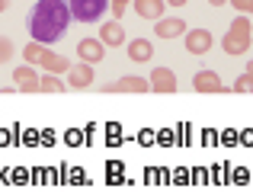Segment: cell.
<instances>
[{
  "label": "cell",
  "mask_w": 253,
  "mask_h": 192,
  "mask_svg": "<svg viewBox=\"0 0 253 192\" xmlns=\"http://www.w3.org/2000/svg\"><path fill=\"white\" fill-rule=\"evenodd\" d=\"M183 42H186V51H189V55H209L211 51V45H215V38H211V32L209 29H189L183 36Z\"/></svg>",
  "instance_id": "5b68a950"
},
{
  "label": "cell",
  "mask_w": 253,
  "mask_h": 192,
  "mask_svg": "<svg viewBox=\"0 0 253 192\" xmlns=\"http://www.w3.org/2000/svg\"><path fill=\"white\" fill-rule=\"evenodd\" d=\"M6 3H10V0H0V13H3V10H6Z\"/></svg>",
  "instance_id": "cb8c5ba5"
},
{
  "label": "cell",
  "mask_w": 253,
  "mask_h": 192,
  "mask_svg": "<svg viewBox=\"0 0 253 192\" xmlns=\"http://www.w3.org/2000/svg\"><path fill=\"white\" fill-rule=\"evenodd\" d=\"M68 90L71 83L61 80V74H48V71L42 74V93H68Z\"/></svg>",
  "instance_id": "2e32d148"
},
{
  "label": "cell",
  "mask_w": 253,
  "mask_h": 192,
  "mask_svg": "<svg viewBox=\"0 0 253 192\" xmlns=\"http://www.w3.org/2000/svg\"><path fill=\"white\" fill-rule=\"evenodd\" d=\"M247 71H253V61H250V64H247Z\"/></svg>",
  "instance_id": "d4e9b609"
},
{
  "label": "cell",
  "mask_w": 253,
  "mask_h": 192,
  "mask_svg": "<svg viewBox=\"0 0 253 192\" xmlns=\"http://www.w3.org/2000/svg\"><path fill=\"white\" fill-rule=\"evenodd\" d=\"M13 83L19 93H42V77L36 74V64H23L13 71Z\"/></svg>",
  "instance_id": "277c9868"
},
{
  "label": "cell",
  "mask_w": 253,
  "mask_h": 192,
  "mask_svg": "<svg viewBox=\"0 0 253 192\" xmlns=\"http://www.w3.org/2000/svg\"><path fill=\"white\" fill-rule=\"evenodd\" d=\"M64 77H68V83H71L74 90H86V87L93 83V64L81 61V64H74V68H71Z\"/></svg>",
  "instance_id": "4fadbf2b"
},
{
  "label": "cell",
  "mask_w": 253,
  "mask_h": 192,
  "mask_svg": "<svg viewBox=\"0 0 253 192\" xmlns=\"http://www.w3.org/2000/svg\"><path fill=\"white\" fill-rule=\"evenodd\" d=\"M209 3H211V6H224V3H228V0H209Z\"/></svg>",
  "instance_id": "603a6c76"
},
{
  "label": "cell",
  "mask_w": 253,
  "mask_h": 192,
  "mask_svg": "<svg viewBox=\"0 0 253 192\" xmlns=\"http://www.w3.org/2000/svg\"><path fill=\"white\" fill-rule=\"evenodd\" d=\"M170 6H186V0H167Z\"/></svg>",
  "instance_id": "7402d4cb"
},
{
  "label": "cell",
  "mask_w": 253,
  "mask_h": 192,
  "mask_svg": "<svg viewBox=\"0 0 253 192\" xmlns=\"http://www.w3.org/2000/svg\"><path fill=\"white\" fill-rule=\"evenodd\" d=\"M250 42H253L250 16H247V13H241V16L231 23L228 36L221 38V48H224V55H228V58H241V55H247V51H250Z\"/></svg>",
  "instance_id": "7a4b0ae2"
},
{
  "label": "cell",
  "mask_w": 253,
  "mask_h": 192,
  "mask_svg": "<svg viewBox=\"0 0 253 192\" xmlns=\"http://www.w3.org/2000/svg\"><path fill=\"white\" fill-rule=\"evenodd\" d=\"M154 32L161 38H176V36H186L189 26H186V19H179V16H164V19L154 23Z\"/></svg>",
  "instance_id": "30bf717a"
},
{
  "label": "cell",
  "mask_w": 253,
  "mask_h": 192,
  "mask_svg": "<svg viewBox=\"0 0 253 192\" xmlns=\"http://www.w3.org/2000/svg\"><path fill=\"white\" fill-rule=\"evenodd\" d=\"M106 48H109V45H106L103 38H81V42H77V58L86 61V64H99L106 58Z\"/></svg>",
  "instance_id": "8992f818"
},
{
  "label": "cell",
  "mask_w": 253,
  "mask_h": 192,
  "mask_svg": "<svg viewBox=\"0 0 253 192\" xmlns=\"http://www.w3.org/2000/svg\"><path fill=\"white\" fill-rule=\"evenodd\" d=\"M45 51H48V45H42V42H36V38H32V42L23 48V58H26V64H42Z\"/></svg>",
  "instance_id": "e0dca14e"
},
{
  "label": "cell",
  "mask_w": 253,
  "mask_h": 192,
  "mask_svg": "<svg viewBox=\"0 0 253 192\" xmlns=\"http://www.w3.org/2000/svg\"><path fill=\"white\" fill-rule=\"evenodd\" d=\"M151 90L154 93H176V74L170 68H154L151 71Z\"/></svg>",
  "instance_id": "9c48e42d"
},
{
  "label": "cell",
  "mask_w": 253,
  "mask_h": 192,
  "mask_svg": "<svg viewBox=\"0 0 253 192\" xmlns=\"http://www.w3.org/2000/svg\"><path fill=\"white\" fill-rule=\"evenodd\" d=\"M231 90L234 93H253V71H247V74H241L234 83H231Z\"/></svg>",
  "instance_id": "ac0fdd59"
},
{
  "label": "cell",
  "mask_w": 253,
  "mask_h": 192,
  "mask_svg": "<svg viewBox=\"0 0 253 192\" xmlns=\"http://www.w3.org/2000/svg\"><path fill=\"white\" fill-rule=\"evenodd\" d=\"M99 38H103L109 48H119V45H125V26L119 23V19H109V23L99 26Z\"/></svg>",
  "instance_id": "7c38bea8"
},
{
  "label": "cell",
  "mask_w": 253,
  "mask_h": 192,
  "mask_svg": "<svg viewBox=\"0 0 253 192\" xmlns=\"http://www.w3.org/2000/svg\"><path fill=\"white\" fill-rule=\"evenodd\" d=\"M13 58V42L6 36H0V64H6Z\"/></svg>",
  "instance_id": "d6986e66"
},
{
  "label": "cell",
  "mask_w": 253,
  "mask_h": 192,
  "mask_svg": "<svg viewBox=\"0 0 253 192\" xmlns=\"http://www.w3.org/2000/svg\"><path fill=\"white\" fill-rule=\"evenodd\" d=\"M106 93H148L151 90V80L148 77H122L116 83H106Z\"/></svg>",
  "instance_id": "52a82bcc"
},
{
  "label": "cell",
  "mask_w": 253,
  "mask_h": 192,
  "mask_svg": "<svg viewBox=\"0 0 253 192\" xmlns=\"http://www.w3.org/2000/svg\"><path fill=\"white\" fill-rule=\"evenodd\" d=\"M192 90L196 93H224V83H221V77L215 74V71H199L196 77H192Z\"/></svg>",
  "instance_id": "ba28073f"
},
{
  "label": "cell",
  "mask_w": 253,
  "mask_h": 192,
  "mask_svg": "<svg viewBox=\"0 0 253 192\" xmlns=\"http://www.w3.org/2000/svg\"><path fill=\"white\" fill-rule=\"evenodd\" d=\"M71 13H74L77 23H99L103 19V13L112 10V0H68Z\"/></svg>",
  "instance_id": "3957f363"
},
{
  "label": "cell",
  "mask_w": 253,
  "mask_h": 192,
  "mask_svg": "<svg viewBox=\"0 0 253 192\" xmlns=\"http://www.w3.org/2000/svg\"><path fill=\"white\" fill-rule=\"evenodd\" d=\"M135 13L141 19H151V23H157V19H164V13H167V0H135Z\"/></svg>",
  "instance_id": "8fae6325"
},
{
  "label": "cell",
  "mask_w": 253,
  "mask_h": 192,
  "mask_svg": "<svg viewBox=\"0 0 253 192\" xmlns=\"http://www.w3.org/2000/svg\"><path fill=\"white\" fill-rule=\"evenodd\" d=\"M128 3H135V0H112V10H109V13H112V16L119 19V16L125 13V6H128Z\"/></svg>",
  "instance_id": "44dd1931"
},
{
  "label": "cell",
  "mask_w": 253,
  "mask_h": 192,
  "mask_svg": "<svg viewBox=\"0 0 253 192\" xmlns=\"http://www.w3.org/2000/svg\"><path fill=\"white\" fill-rule=\"evenodd\" d=\"M71 16L74 13H71L68 0H39L29 13V36L42 45H55L68 32Z\"/></svg>",
  "instance_id": "6da1fadb"
},
{
  "label": "cell",
  "mask_w": 253,
  "mask_h": 192,
  "mask_svg": "<svg viewBox=\"0 0 253 192\" xmlns=\"http://www.w3.org/2000/svg\"><path fill=\"white\" fill-rule=\"evenodd\" d=\"M39 68H45V71H48V74H68V71L71 68H74V64H71L68 61V58H64V55H58V51H45V58H42V64H39Z\"/></svg>",
  "instance_id": "5bb4252c"
},
{
  "label": "cell",
  "mask_w": 253,
  "mask_h": 192,
  "mask_svg": "<svg viewBox=\"0 0 253 192\" xmlns=\"http://www.w3.org/2000/svg\"><path fill=\"white\" fill-rule=\"evenodd\" d=\"M228 3L234 6L237 13H247V16H250V13H253V0H228Z\"/></svg>",
  "instance_id": "ffe728a7"
},
{
  "label": "cell",
  "mask_w": 253,
  "mask_h": 192,
  "mask_svg": "<svg viewBox=\"0 0 253 192\" xmlns=\"http://www.w3.org/2000/svg\"><path fill=\"white\" fill-rule=\"evenodd\" d=\"M128 58L138 61V64L151 61V58H154V45H151L148 38H131V42H128Z\"/></svg>",
  "instance_id": "9a60e30c"
}]
</instances>
